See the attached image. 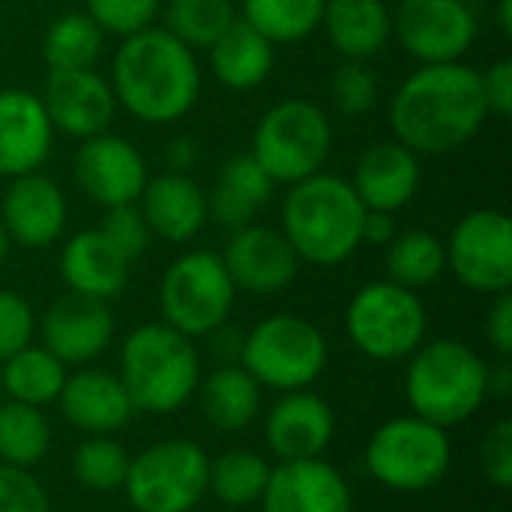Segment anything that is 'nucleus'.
<instances>
[{"label":"nucleus","mask_w":512,"mask_h":512,"mask_svg":"<svg viewBox=\"0 0 512 512\" xmlns=\"http://www.w3.org/2000/svg\"><path fill=\"white\" fill-rule=\"evenodd\" d=\"M489 105L483 96L480 69L456 63H429L411 72L393 102L390 126L399 144L417 156H444L462 150L483 123Z\"/></svg>","instance_id":"1"},{"label":"nucleus","mask_w":512,"mask_h":512,"mask_svg":"<svg viewBox=\"0 0 512 512\" xmlns=\"http://www.w3.org/2000/svg\"><path fill=\"white\" fill-rule=\"evenodd\" d=\"M111 90L123 111L141 123L165 126L192 111L201 93V69L192 48L162 24L123 36L111 60Z\"/></svg>","instance_id":"2"},{"label":"nucleus","mask_w":512,"mask_h":512,"mask_svg":"<svg viewBox=\"0 0 512 512\" xmlns=\"http://www.w3.org/2000/svg\"><path fill=\"white\" fill-rule=\"evenodd\" d=\"M363 216L354 186L345 177L318 171L291 183L282 201V234L300 261L336 267L363 246Z\"/></svg>","instance_id":"3"},{"label":"nucleus","mask_w":512,"mask_h":512,"mask_svg":"<svg viewBox=\"0 0 512 512\" xmlns=\"http://www.w3.org/2000/svg\"><path fill=\"white\" fill-rule=\"evenodd\" d=\"M117 378L135 411L174 414L198 396L201 351L195 348V339L177 333L165 321L141 324L120 345Z\"/></svg>","instance_id":"4"},{"label":"nucleus","mask_w":512,"mask_h":512,"mask_svg":"<svg viewBox=\"0 0 512 512\" xmlns=\"http://www.w3.org/2000/svg\"><path fill=\"white\" fill-rule=\"evenodd\" d=\"M405 399L414 417L450 432L486 405L489 363L459 339L423 342L408 357Z\"/></svg>","instance_id":"5"},{"label":"nucleus","mask_w":512,"mask_h":512,"mask_svg":"<svg viewBox=\"0 0 512 512\" xmlns=\"http://www.w3.org/2000/svg\"><path fill=\"white\" fill-rule=\"evenodd\" d=\"M363 462L369 477L390 492H429L453 468L450 432L414 414L393 417L372 432Z\"/></svg>","instance_id":"6"},{"label":"nucleus","mask_w":512,"mask_h":512,"mask_svg":"<svg viewBox=\"0 0 512 512\" xmlns=\"http://www.w3.org/2000/svg\"><path fill=\"white\" fill-rule=\"evenodd\" d=\"M324 333L300 315H267L243 333L240 366L261 384V390L294 393L312 387L327 369Z\"/></svg>","instance_id":"7"},{"label":"nucleus","mask_w":512,"mask_h":512,"mask_svg":"<svg viewBox=\"0 0 512 512\" xmlns=\"http://www.w3.org/2000/svg\"><path fill=\"white\" fill-rule=\"evenodd\" d=\"M249 153L273 183H300L324 171L333 153V123L312 99H282L261 114Z\"/></svg>","instance_id":"8"},{"label":"nucleus","mask_w":512,"mask_h":512,"mask_svg":"<svg viewBox=\"0 0 512 512\" xmlns=\"http://www.w3.org/2000/svg\"><path fill=\"white\" fill-rule=\"evenodd\" d=\"M345 330L363 357L375 363H396L408 360L426 342L429 315L417 291L381 279L363 285L351 297L345 309Z\"/></svg>","instance_id":"9"},{"label":"nucleus","mask_w":512,"mask_h":512,"mask_svg":"<svg viewBox=\"0 0 512 512\" xmlns=\"http://www.w3.org/2000/svg\"><path fill=\"white\" fill-rule=\"evenodd\" d=\"M237 288L219 252L192 249L177 255L159 285L162 321L189 339H204L228 324Z\"/></svg>","instance_id":"10"},{"label":"nucleus","mask_w":512,"mask_h":512,"mask_svg":"<svg viewBox=\"0 0 512 512\" xmlns=\"http://www.w3.org/2000/svg\"><path fill=\"white\" fill-rule=\"evenodd\" d=\"M210 456L192 438H165L129 459L123 492L135 512H192L207 498Z\"/></svg>","instance_id":"11"},{"label":"nucleus","mask_w":512,"mask_h":512,"mask_svg":"<svg viewBox=\"0 0 512 512\" xmlns=\"http://www.w3.org/2000/svg\"><path fill=\"white\" fill-rule=\"evenodd\" d=\"M447 270L474 294L498 297L512 288V222L504 210L465 213L444 240Z\"/></svg>","instance_id":"12"},{"label":"nucleus","mask_w":512,"mask_h":512,"mask_svg":"<svg viewBox=\"0 0 512 512\" xmlns=\"http://www.w3.org/2000/svg\"><path fill=\"white\" fill-rule=\"evenodd\" d=\"M477 30V12L468 0H399L393 12V36L420 66L462 60Z\"/></svg>","instance_id":"13"},{"label":"nucleus","mask_w":512,"mask_h":512,"mask_svg":"<svg viewBox=\"0 0 512 512\" xmlns=\"http://www.w3.org/2000/svg\"><path fill=\"white\" fill-rule=\"evenodd\" d=\"M72 168L78 189L102 210L117 204H135L150 180L141 150L114 132L84 138Z\"/></svg>","instance_id":"14"},{"label":"nucleus","mask_w":512,"mask_h":512,"mask_svg":"<svg viewBox=\"0 0 512 512\" xmlns=\"http://www.w3.org/2000/svg\"><path fill=\"white\" fill-rule=\"evenodd\" d=\"M222 264L237 291L270 297L285 291L297 279L303 261L291 249L282 228L249 222L231 231L222 252Z\"/></svg>","instance_id":"15"},{"label":"nucleus","mask_w":512,"mask_h":512,"mask_svg":"<svg viewBox=\"0 0 512 512\" xmlns=\"http://www.w3.org/2000/svg\"><path fill=\"white\" fill-rule=\"evenodd\" d=\"M45 114L54 126V132L72 135V138H90L99 132H108L117 99L111 90V81L90 69H48L45 87L39 93Z\"/></svg>","instance_id":"16"},{"label":"nucleus","mask_w":512,"mask_h":512,"mask_svg":"<svg viewBox=\"0 0 512 512\" xmlns=\"http://www.w3.org/2000/svg\"><path fill=\"white\" fill-rule=\"evenodd\" d=\"M36 330L42 348H48L63 366H87L111 348L114 315L105 300L69 291L45 309Z\"/></svg>","instance_id":"17"},{"label":"nucleus","mask_w":512,"mask_h":512,"mask_svg":"<svg viewBox=\"0 0 512 512\" xmlns=\"http://www.w3.org/2000/svg\"><path fill=\"white\" fill-rule=\"evenodd\" d=\"M336 435V414L318 393H282L264 417V444L279 462L321 459Z\"/></svg>","instance_id":"18"},{"label":"nucleus","mask_w":512,"mask_h":512,"mask_svg":"<svg viewBox=\"0 0 512 512\" xmlns=\"http://www.w3.org/2000/svg\"><path fill=\"white\" fill-rule=\"evenodd\" d=\"M261 512H354L345 474L321 459L276 462L258 501Z\"/></svg>","instance_id":"19"},{"label":"nucleus","mask_w":512,"mask_h":512,"mask_svg":"<svg viewBox=\"0 0 512 512\" xmlns=\"http://www.w3.org/2000/svg\"><path fill=\"white\" fill-rule=\"evenodd\" d=\"M69 219V204L63 189L42 171L12 177L3 201L0 222L9 231V240L24 249H45L60 240Z\"/></svg>","instance_id":"20"},{"label":"nucleus","mask_w":512,"mask_h":512,"mask_svg":"<svg viewBox=\"0 0 512 512\" xmlns=\"http://www.w3.org/2000/svg\"><path fill=\"white\" fill-rule=\"evenodd\" d=\"M63 420L90 435H117L135 417V405L117 378V372H105L96 366H84L66 375V384L57 396Z\"/></svg>","instance_id":"21"},{"label":"nucleus","mask_w":512,"mask_h":512,"mask_svg":"<svg viewBox=\"0 0 512 512\" xmlns=\"http://www.w3.org/2000/svg\"><path fill=\"white\" fill-rule=\"evenodd\" d=\"M54 126L36 93L24 87L0 90V177L39 171L51 156Z\"/></svg>","instance_id":"22"},{"label":"nucleus","mask_w":512,"mask_h":512,"mask_svg":"<svg viewBox=\"0 0 512 512\" xmlns=\"http://www.w3.org/2000/svg\"><path fill=\"white\" fill-rule=\"evenodd\" d=\"M348 183L366 210L399 213L420 189V156L399 141H378L357 156Z\"/></svg>","instance_id":"23"},{"label":"nucleus","mask_w":512,"mask_h":512,"mask_svg":"<svg viewBox=\"0 0 512 512\" xmlns=\"http://www.w3.org/2000/svg\"><path fill=\"white\" fill-rule=\"evenodd\" d=\"M135 204L150 234L165 243H189L207 225V192L192 174L162 171L150 177Z\"/></svg>","instance_id":"24"},{"label":"nucleus","mask_w":512,"mask_h":512,"mask_svg":"<svg viewBox=\"0 0 512 512\" xmlns=\"http://www.w3.org/2000/svg\"><path fill=\"white\" fill-rule=\"evenodd\" d=\"M132 264L105 240L99 228L78 231L60 252V276L72 294L93 300H114L129 282Z\"/></svg>","instance_id":"25"},{"label":"nucleus","mask_w":512,"mask_h":512,"mask_svg":"<svg viewBox=\"0 0 512 512\" xmlns=\"http://www.w3.org/2000/svg\"><path fill=\"white\" fill-rule=\"evenodd\" d=\"M321 27L336 54L369 63L393 36V12L387 0H327Z\"/></svg>","instance_id":"26"},{"label":"nucleus","mask_w":512,"mask_h":512,"mask_svg":"<svg viewBox=\"0 0 512 512\" xmlns=\"http://www.w3.org/2000/svg\"><path fill=\"white\" fill-rule=\"evenodd\" d=\"M273 186L276 183L252 153L231 156L228 162H222L213 189L207 192V219L228 231H237L249 225L255 213L270 201Z\"/></svg>","instance_id":"27"},{"label":"nucleus","mask_w":512,"mask_h":512,"mask_svg":"<svg viewBox=\"0 0 512 512\" xmlns=\"http://www.w3.org/2000/svg\"><path fill=\"white\" fill-rule=\"evenodd\" d=\"M207 54L213 78L228 90H255L276 66V45L243 18H237L207 48Z\"/></svg>","instance_id":"28"},{"label":"nucleus","mask_w":512,"mask_h":512,"mask_svg":"<svg viewBox=\"0 0 512 512\" xmlns=\"http://www.w3.org/2000/svg\"><path fill=\"white\" fill-rule=\"evenodd\" d=\"M261 393V384L240 363L216 366L207 378H201L198 387L201 411L219 432L249 429L261 414Z\"/></svg>","instance_id":"29"},{"label":"nucleus","mask_w":512,"mask_h":512,"mask_svg":"<svg viewBox=\"0 0 512 512\" xmlns=\"http://www.w3.org/2000/svg\"><path fill=\"white\" fill-rule=\"evenodd\" d=\"M66 369L69 366H63L48 348L27 345L0 363L3 399L33 405V408H45V405L57 402L63 384H66V375H69Z\"/></svg>","instance_id":"30"},{"label":"nucleus","mask_w":512,"mask_h":512,"mask_svg":"<svg viewBox=\"0 0 512 512\" xmlns=\"http://www.w3.org/2000/svg\"><path fill=\"white\" fill-rule=\"evenodd\" d=\"M273 465L255 450H228L210 459L207 495H213L228 510L255 507L267 489Z\"/></svg>","instance_id":"31"},{"label":"nucleus","mask_w":512,"mask_h":512,"mask_svg":"<svg viewBox=\"0 0 512 512\" xmlns=\"http://www.w3.org/2000/svg\"><path fill=\"white\" fill-rule=\"evenodd\" d=\"M384 249H387V279L402 288L411 291L429 288L447 270L444 240L426 228L399 231Z\"/></svg>","instance_id":"32"},{"label":"nucleus","mask_w":512,"mask_h":512,"mask_svg":"<svg viewBox=\"0 0 512 512\" xmlns=\"http://www.w3.org/2000/svg\"><path fill=\"white\" fill-rule=\"evenodd\" d=\"M51 450V423L42 408L0 402V465L33 468Z\"/></svg>","instance_id":"33"},{"label":"nucleus","mask_w":512,"mask_h":512,"mask_svg":"<svg viewBox=\"0 0 512 512\" xmlns=\"http://www.w3.org/2000/svg\"><path fill=\"white\" fill-rule=\"evenodd\" d=\"M105 33L87 12H63L42 36V60L48 69H90L102 54Z\"/></svg>","instance_id":"34"},{"label":"nucleus","mask_w":512,"mask_h":512,"mask_svg":"<svg viewBox=\"0 0 512 512\" xmlns=\"http://www.w3.org/2000/svg\"><path fill=\"white\" fill-rule=\"evenodd\" d=\"M327 0H243L240 18L252 24L273 45L300 42L321 27Z\"/></svg>","instance_id":"35"},{"label":"nucleus","mask_w":512,"mask_h":512,"mask_svg":"<svg viewBox=\"0 0 512 512\" xmlns=\"http://www.w3.org/2000/svg\"><path fill=\"white\" fill-rule=\"evenodd\" d=\"M165 30L186 48H210L237 18L234 0H168L162 6Z\"/></svg>","instance_id":"36"},{"label":"nucleus","mask_w":512,"mask_h":512,"mask_svg":"<svg viewBox=\"0 0 512 512\" xmlns=\"http://www.w3.org/2000/svg\"><path fill=\"white\" fill-rule=\"evenodd\" d=\"M129 459L132 456L114 441V435H90L72 453V477L96 495H111L123 489Z\"/></svg>","instance_id":"37"},{"label":"nucleus","mask_w":512,"mask_h":512,"mask_svg":"<svg viewBox=\"0 0 512 512\" xmlns=\"http://www.w3.org/2000/svg\"><path fill=\"white\" fill-rule=\"evenodd\" d=\"M381 84L378 75L372 72L369 63L363 60H342V66L333 72L330 81V99L339 114L345 117H360L378 105Z\"/></svg>","instance_id":"38"},{"label":"nucleus","mask_w":512,"mask_h":512,"mask_svg":"<svg viewBox=\"0 0 512 512\" xmlns=\"http://www.w3.org/2000/svg\"><path fill=\"white\" fill-rule=\"evenodd\" d=\"M84 12L102 27L108 36H132L153 27L156 15L162 12V0H84Z\"/></svg>","instance_id":"39"},{"label":"nucleus","mask_w":512,"mask_h":512,"mask_svg":"<svg viewBox=\"0 0 512 512\" xmlns=\"http://www.w3.org/2000/svg\"><path fill=\"white\" fill-rule=\"evenodd\" d=\"M99 231L105 234V240L129 261L135 264L147 246H150V228L138 210V204H117V207H105V216L99 222Z\"/></svg>","instance_id":"40"},{"label":"nucleus","mask_w":512,"mask_h":512,"mask_svg":"<svg viewBox=\"0 0 512 512\" xmlns=\"http://www.w3.org/2000/svg\"><path fill=\"white\" fill-rule=\"evenodd\" d=\"M36 312L24 294L0 288V363L33 345L36 336Z\"/></svg>","instance_id":"41"},{"label":"nucleus","mask_w":512,"mask_h":512,"mask_svg":"<svg viewBox=\"0 0 512 512\" xmlns=\"http://www.w3.org/2000/svg\"><path fill=\"white\" fill-rule=\"evenodd\" d=\"M0 512H51L48 492L33 471L0 465Z\"/></svg>","instance_id":"42"},{"label":"nucleus","mask_w":512,"mask_h":512,"mask_svg":"<svg viewBox=\"0 0 512 512\" xmlns=\"http://www.w3.org/2000/svg\"><path fill=\"white\" fill-rule=\"evenodd\" d=\"M480 465L486 480L507 492L512 486V420H498L480 444Z\"/></svg>","instance_id":"43"},{"label":"nucleus","mask_w":512,"mask_h":512,"mask_svg":"<svg viewBox=\"0 0 512 512\" xmlns=\"http://www.w3.org/2000/svg\"><path fill=\"white\" fill-rule=\"evenodd\" d=\"M480 81H483V96H486L489 114L510 117L512 114V60L510 57H501V60L489 63V69H480Z\"/></svg>","instance_id":"44"},{"label":"nucleus","mask_w":512,"mask_h":512,"mask_svg":"<svg viewBox=\"0 0 512 512\" xmlns=\"http://www.w3.org/2000/svg\"><path fill=\"white\" fill-rule=\"evenodd\" d=\"M486 336L492 342V348L498 351L501 360H510L512 354V294L504 291L495 297L489 318H486Z\"/></svg>","instance_id":"45"},{"label":"nucleus","mask_w":512,"mask_h":512,"mask_svg":"<svg viewBox=\"0 0 512 512\" xmlns=\"http://www.w3.org/2000/svg\"><path fill=\"white\" fill-rule=\"evenodd\" d=\"M210 342V357L216 360V366L225 363H240V351H243V333L231 324L216 327L213 333L204 336Z\"/></svg>","instance_id":"46"},{"label":"nucleus","mask_w":512,"mask_h":512,"mask_svg":"<svg viewBox=\"0 0 512 512\" xmlns=\"http://www.w3.org/2000/svg\"><path fill=\"white\" fill-rule=\"evenodd\" d=\"M201 159V150H198V141L189 138V135H177L165 144V168L168 171H177V174H189Z\"/></svg>","instance_id":"47"},{"label":"nucleus","mask_w":512,"mask_h":512,"mask_svg":"<svg viewBox=\"0 0 512 512\" xmlns=\"http://www.w3.org/2000/svg\"><path fill=\"white\" fill-rule=\"evenodd\" d=\"M399 234L396 213H381V210H366L363 216V243L369 246H387Z\"/></svg>","instance_id":"48"},{"label":"nucleus","mask_w":512,"mask_h":512,"mask_svg":"<svg viewBox=\"0 0 512 512\" xmlns=\"http://www.w3.org/2000/svg\"><path fill=\"white\" fill-rule=\"evenodd\" d=\"M512 393V366L510 360H501L498 366H489V396L507 399Z\"/></svg>","instance_id":"49"},{"label":"nucleus","mask_w":512,"mask_h":512,"mask_svg":"<svg viewBox=\"0 0 512 512\" xmlns=\"http://www.w3.org/2000/svg\"><path fill=\"white\" fill-rule=\"evenodd\" d=\"M498 27H501V33L510 39L512 36V0H498Z\"/></svg>","instance_id":"50"},{"label":"nucleus","mask_w":512,"mask_h":512,"mask_svg":"<svg viewBox=\"0 0 512 512\" xmlns=\"http://www.w3.org/2000/svg\"><path fill=\"white\" fill-rule=\"evenodd\" d=\"M9 249H12V240H9V231H6V225L0 222V261L9 255Z\"/></svg>","instance_id":"51"},{"label":"nucleus","mask_w":512,"mask_h":512,"mask_svg":"<svg viewBox=\"0 0 512 512\" xmlns=\"http://www.w3.org/2000/svg\"><path fill=\"white\" fill-rule=\"evenodd\" d=\"M489 512H507V510H501V507H498V510H489Z\"/></svg>","instance_id":"52"},{"label":"nucleus","mask_w":512,"mask_h":512,"mask_svg":"<svg viewBox=\"0 0 512 512\" xmlns=\"http://www.w3.org/2000/svg\"><path fill=\"white\" fill-rule=\"evenodd\" d=\"M0 402H3V390H0Z\"/></svg>","instance_id":"53"},{"label":"nucleus","mask_w":512,"mask_h":512,"mask_svg":"<svg viewBox=\"0 0 512 512\" xmlns=\"http://www.w3.org/2000/svg\"><path fill=\"white\" fill-rule=\"evenodd\" d=\"M228 512H243V510H228Z\"/></svg>","instance_id":"54"},{"label":"nucleus","mask_w":512,"mask_h":512,"mask_svg":"<svg viewBox=\"0 0 512 512\" xmlns=\"http://www.w3.org/2000/svg\"><path fill=\"white\" fill-rule=\"evenodd\" d=\"M66 512H78V510H66Z\"/></svg>","instance_id":"55"},{"label":"nucleus","mask_w":512,"mask_h":512,"mask_svg":"<svg viewBox=\"0 0 512 512\" xmlns=\"http://www.w3.org/2000/svg\"><path fill=\"white\" fill-rule=\"evenodd\" d=\"M45 3H51V0H45Z\"/></svg>","instance_id":"56"}]
</instances>
